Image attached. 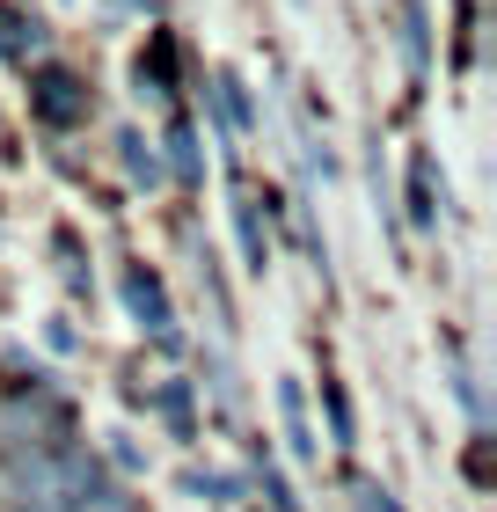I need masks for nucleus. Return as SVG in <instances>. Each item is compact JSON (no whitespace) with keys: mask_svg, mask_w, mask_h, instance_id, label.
Returning <instances> with one entry per match:
<instances>
[{"mask_svg":"<svg viewBox=\"0 0 497 512\" xmlns=\"http://www.w3.org/2000/svg\"><path fill=\"white\" fill-rule=\"evenodd\" d=\"M125 308H132V322H139V330H154V337H169V293H161V278L154 271H125Z\"/></svg>","mask_w":497,"mask_h":512,"instance_id":"nucleus-1","label":"nucleus"},{"mask_svg":"<svg viewBox=\"0 0 497 512\" xmlns=\"http://www.w3.org/2000/svg\"><path fill=\"white\" fill-rule=\"evenodd\" d=\"M278 417H286L293 461H315V432H307V395H300V381H278Z\"/></svg>","mask_w":497,"mask_h":512,"instance_id":"nucleus-2","label":"nucleus"},{"mask_svg":"<svg viewBox=\"0 0 497 512\" xmlns=\"http://www.w3.org/2000/svg\"><path fill=\"white\" fill-rule=\"evenodd\" d=\"M439 220V205H432V154H417L410 161V227H432Z\"/></svg>","mask_w":497,"mask_h":512,"instance_id":"nucleus-3","label":"nucleus"},{"mask_svg":"<svg viewBox=\"0 0 497 512\" xmlns=\"http://www.w3.org/2000/svg\"><path fill=\"white\" fill-rule=\"evenodd\" d=\"M234 227H242V256H249V271H264V227H256V205H249V198H234Z\"/></svg>","mask_w":497,"mask_h":512,"instance_id":"nucleus-4","label":"nucleus"},{"mask_svg":"<svg viewBox=\"0 0 497 512\" xmlns=\"http://www.w3.org/2000/svg\"><path fill=\"white\" fill-rule=\"evenodd\" d=\"M44 118H74V81H66V74H44Z\"/></svg>","mask_w":497,"mask_h":512,"instance_id":"nucleus-5","label":"nucleus"},{"mask_svg":"<svg viewBox=\"0 0 497 512\" xmlns=\"http://www.w3.org/2000/svg\"><path fill=\"white\" fill-rule=\"evenodd\" d=\"M0 52H8V59L37 52V22H15V15H0Z\"/></svg>","mask_w":497,"mask_h":512,"instance_id":"nucleus-6","label":"nucleus"},{"mask_svg":"<svg viewBox=\"0 0 497 512\" xmlns=\"http://www.w3.org/2000/svg\"><path fill=\"white\" fill-rule=\"evenodd\" d=\"M117 147H125V169H132L139 183H154V176H161V161L147 154V139H139V132H125V139H117Z\"/></svg>","mask_w":497,"mask_h":512,"instance_id":"nucleus-7","label":"nucleus"},{"mask_svg":"<svg viewBox=\"0 0 497 512\" xmlns=\"http://www.w3.org/2000/svg\"><path fill=\"white\" fill-rule=\"evenodd\" d=\"M322 403H329V425H337V447H351V403L337 381H322Z\"/></svg>","mask_w":497,"mask_h":512,"instance_id":"nucleus-8","label":"nucleus"},{"mask_svg":"<svg viewBox=\"0 0 497 512\" xmlns=\"http://www.w3.org/2000/svg\"><path fill=\"white\" fill-rule=\"evenodd\" d=\"M220 88H227V110H234V125L249 132V125H256V110H249V88L234 81V74H220Z\"/></svg>","mask_w":497,"mask_h":512,"instance_id":"nucleus-9","label":"nucleus"},{"mask_svg":"<svg viewBox=\"0 0 497 512\" xmlns=\"http://www.w3.org/2000/svg\"><path fill=\"white\" fill-rule=\"evenodd\" d=\"M176 169L198 183V139H191V125H176Z\"/></svg>","mask_w":497,"mask_h":512,"instance_id":"nucleus-10","label":"nucleus"},{"mask_svg":"<svg viewBox=\"0 0 497 512\" xmlns=\"http://www.w3.org/2000/svg\"><path fill=\"white\" fill-rule=\"evenodd\" d=\"M359 512H402V505L381 491V483H359Z\"/></svg>","mask_w":497,"mask_h":512,"instance_id":"nucleus-11","label":"nucleus"}]
</instances>
